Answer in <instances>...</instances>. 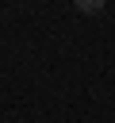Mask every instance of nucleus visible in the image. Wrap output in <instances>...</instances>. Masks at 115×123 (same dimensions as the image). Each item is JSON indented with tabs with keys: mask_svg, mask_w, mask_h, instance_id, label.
I'll return each instance as SVG.
<instances>
[{
	"mask_svg": "<svg viewBox=\"0 0 115 123\" xmlns=\"http://www.w3.org/2000/svg\"><path fill=\"white\" fill-rule=\"evenodd\" d=\"M77 8H80V12H104V4H96V0H80Z\"/></svg>",
	"mask_w": 115,
	"mask_h": 123,
	"instance_id": "obj_1",
	"label": "nucleus"
}]
</instances>
